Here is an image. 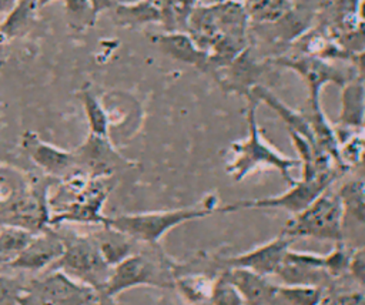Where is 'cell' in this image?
<instances>
[{
    "instance_id": "obj_2",
    "label": "cell",
    "mask_w": 365,
    "mask_h": 305,
    "mask_svg": "<svg viewBox=\"0 0 365 305\" xmlns=\"http://www.w3.org/2000/svg\"><path fill=\"white\" fill-rule=\"evenodd\" d=\"M217 195L207 194L201 200V202L185 208L121 214L114 217L106 215L103 225L127 235L135 242H143L154 247L174 227L214 214L217 211Z\"/></svg>"
},
{
    "instance_id": "obj_11",
    "label": "cell",
    "mask_w": 365,
    "mask_h": 305,
    "mask_svg": "<svg viewBox=\"0 0 365 305\" xmlns=\"http://www.w3.org/2000/svg\"><path fill=\"white\" fill-rule=\"evenodd\" d=\"M285 285L319 286L332 276L327 272L324 255L288 249L277 274Z\"/></svg>"
},
{
    "instance_id": "obj_18",
    "label": "cell",
    "mask_w": 365,
    "mask_h": 305,
    "mask_svg": "<svg viewBox=\"0 0 365 305\" xmlns=\"http://www.w3.org/2000/svg\"><path fill=\"white\" fill-rule=\"evenodd\" d=\"M365 123V84L362 81H348L342 91V108L339 127L342 130H356Z\"/></svg>"
},
{
    "instance_id": "obj_33",
    "label": "cell",
    "mask_w": 365,
    "mask_h": 305,
    "mask_svg": "<svg viewBox=\"0 0 365 305\" xmlns=\"http://www.w3.org/2000/svg\"><path fill=\"white\" fill-rule=\"evenodd\" d=\"M17 0H0V14H7Z\"/></svg>"
},
{
    "instance_id": "obj_16",
    "label": "cell",
    "mask_w": 365,
    "mask_h": 305,
    "mask_svg": "<svg viewBox=\"0 0 365 305\" xmlns=\"http://www.w3.org/2000/svg\"><path fill=\"white\" fill-rule=\"evenodd\" d=\"M40 9V0H17L0 23V33L7 41L23 37L33 29Z\"/></svg>"
},
{
    "instance_id": "obj_28",
    "label": "cell",
    "mask_w": 365,
    "mask_h": 305,
    "mask_svg": "<svg viewBox=\"0 0 365 305\" xmlns=\"http://www.w3.org/2000/svg\"><path fill=\"white\" fill-rule=\"evenodd\" d=\"M211 305H244V298L237 286L222 274L212 282L210 298Z\"/></svg>"
},
{
    "instance_id": "obj_7",
    "label": "cell",
    "mask_w": 365,
    "mask_h": 305,
    "mask_svg": "<svg viewBox=\"0 0 365 305\" xmlns=\"http://www.w3.org/2000/svg\"><path fill=\"white\" fill-rule=\"evenodd\" d=\"M335 174L318 175L312 180L295 181L289 188L272 197L252 198V200H238L235 202L227 204L224 207H217L215 212L230 214L241 210H282L291 215H297L304 211L318 195H321L332 182Z\"/></svg>"
},
{
    "instance_id": "obj_30",
    "label": "cell",
    "mask_w": 365,
    "mask_h": 305,
    "mask_svg": "<svg viewBox=\"0 0 365 305\" xmlns=\"http://www.w3.org/2000/svg\"><path fill=\"white\" fill-rule=\"evenodd\" d=\"M27 282L23 278L0 275V305H19Z\"/></svg>"
},
{
    "instance_id": "obj_34",
    "label": "cell",
    "mask_w": 365,
    "mask_h": 305,
    "mask_svg": "<svg viewBox=\"0 0 365 305\" xmlns=\"http://www.w3.org/2000/svg\"><path fill=\"white\" fill-rule=\"evenodd\" d=\"M6 43H7L6 37L0 33V66L4 63V60L7 57V54H6Z\"/></svg>"
},
{
    "instance_id": "obj_22",
    "label": "cell",
    "mask_w": 365,
    "mask_h": 305,
    "mask_svg": "<svg viewBox=\"0 0 365 305\" xmlns=\"http://www.w3.org/2000/svg\"><path fill=\"white\" fill-rule=\"evenodd\" d=\"M80 98L84 107L90 133L108 137V115L98 97L90 88H83L80 91Z\"/></svg>"
},
{
    "instance_id": "obj_35",
    "label": "cell",
    "mask_w": 365,
    "mask_h": 305,
    "mask_svg": "<svg viewBox=\"0 0 365 305\" xmlns=\"http://www.w3.org/2000/svg\"><path fill=\"white\" fill-rule=\"evenodd\" d=\"M358 67H359V73H361L362 77L365 78V53L359 56V58H358Z\"/></svg>"
},
{
    "instance_id": "obj_4",
    "label": "cell",
    "mask_w": 365,
    "mask_h": 305,
    "mask_svg": "<svg viewBox=\"0 0 365 305\" xmlns=\"http://www.w3.org/2000/svg\"><path fill=\"white\" fill-rule=\"evenodd\" d=\"M54 229L64 244V251L50 269H60L101 294L113 267L104 261L91 234L80 235L73 231H60L56 227Z\"/></svg>"
},
{
    "instance_id": "obj_15",
    "label": "cell",
    "mask_w": 365,
    "mask_h": 305,
    "mask_svg": "<svg viewBox=\"0 0 365 305\" xmlns=\"http://www.w3.org/2000/svg\"><path fill=\"white\" fill-rule=\"evenodd\" d=\"M224 274L237 286L244 302L250 305H265L277 296V286L269 284L264 275L244 268H228Z\"/></svg>"
},
{
    "instance_id": "obj_9",
    "label": "cell",
    "mask_w": 365,
    "mask_h": 305,
    "mask_svg": "<svg viewBox=\"0 0 365 305\" xmlns=\"http://www.w3.org/2000/svg\"><path fill=\"white\" fill-rule=\"evenodd\" d=\"M76 168L86 172L90 178L114 177L118 170L131 162L124 158L111 144L108 137L88 133L86 140L73 150Z\"/></svg>"
},
{
    "instance_id": "obj_24",
    "label": "cell",
    "mask_w": 365,
    "mask_h": 305,
    "mask_svg": "<svg viewBox=\"0 0 365 305\" xmlns=\"http://www.w3.org/2000/svg\"><path fill=\"white\" fill-rule=\"evenodd\" d=\"M67 23L74 31H83L93 27L97 20V13L91 0H63Z\"/></svg>"
},
{
    "instance_id": "obj_25",
    "label": "cell",
    "mask_w": 365,
    "mask_h": 305,
    "mask_svg": "<svg viewBox=\"0 0 365 305\" xmlns=\"http://www.w3.org/2000/svg\"><path fill=\"white\" fill-rule=\"evenodd\" d=\"M34 234L16 228V227H0V265H4L16 254H19L33 238Z\"/></svg>"
},
{
    "instance_id": "obj_23",
    "label": "cell",
    "mask_w": 365,
    "mask_h": 305,
    "mask_svg": "<svg viewBox=\"0 0 365 305\" xmlns=\"http://www.w3.org/2000/svg\"><path fill=\"white\" fill-rule=\"evenodd\" d=\"M158 44L171 56L184 60L191 64H197L201 68L207 67V56L194 48V46L182 36H163L158 37Z\"/></svg>"
},
{
    "instance_id": "obj_1",
    "label": "cell",
    "mask_w": 365,
    "mask_h": 305,
    "mask_svg": "<svg viewBox=\"0 0 365 305\" xmlns=\"http://www.w3.org/2000/svg\"><path fill=\"white\" fill-rule=\"evenodd\" d=\"M58 191L50 201V224L58 227L67 222L76 224H104L103 207L115 182L113 177L90 178L81 171H71L57 180Z\"/></svg>"
},
{
    "instance_id": "obj_3",
    "label": "cell",
    "mask_w": 365,
    "mask_h": 305,
    "mask_svg": "<svg viewBox=\"0 0 365 305\" xmlns=\"http://www.w3.org/2000/svg\"><path fill=\"white\" fill-rule=\"evenodd\" d=\"M248 98L251 103L248 107V137L231 144V160L225 167L227 174L234 181H241L254 171L277 170L281 172L282 178L292 185L297 180L292 178L289 170L301 165L299 160L281 154L262 138L255 120V100Z\"/></svg>"
},
{
    "instance_id": "obj_27",
    "label": "cell",
    "mask_w": 365,
    "mask_h": 305,
    "mask_svg": "<svg viewBox=\"0 0 365 305\" xmlns=\"http://www.w3.org/2000/svg\"><path fill=\"white\" fill-rule=\"evenodd\" d=\"M277 295L289 305H318L322 294L318 286L281 285L277 286Z\"/></svg>"
},
{
    "instance_id": "obj_12",
    "label": "cell",
    "mask_w": 365,
    "mask_h": 305,
    "mask_svg": "<svg viewBox=\"0 0 365 305\" xmlns=\"http://www.w3.org/2000/svg\"><path fill=\"white\" fill-rule=\"evenodd\" d=\"M21 147L30 160L47 177L61 180L76 168L73 151H66L43 141L34 131L27 130L21 135Z\"/></svg>"
},
{
    "instance_id": "obj_6",
    "label": "cell",
    "mask_w": 365,
    "mask_h": 305,
    "mask_svg": "<svg viewBox=\"0 0 365 305\" xmlns=\"http://www.w3.org/2000/svg\"><path fill=\"white\" fill-rule=\"evenodd\" d=\"M101 294L60 269L31 279L19 305H101Z\"/></svg>"
},
{
    "instance_id": "obj_31",
    "label": "cell",
    "mask_w": 365,
    "mask_h": 305,
    "mask_svg": "<svg viewBox=\"0 0 365 305\" xmlns=\"http://www.w3.org/2000/svg\"><path fill=\"white\" fill-rule=\"evenodd\" d=\"M349 271L359 282L365 285V247L354 251Z\"/></svg>"
},
{
    "instance_id": "obj_20",
    "label": "cell",
    "mask_w": 365,
    "mask_h": 305,
    "mask_svg": "<svg viewBox=\"0 0 365 305\" xmlns=\"http://www.w3.org/2000/svg\"><path fill=\"white\" fill-rule=\"evenodd\" d=\"M111 9L114 11V20L120 24H140L161 20V11L150 0L130 4L114 3Z\"/></svg>"
},
{
    "instance_id": "obj_37",
    "label": "cell",
    "mask_w": 365,
    "mask_h": 305,
    "mask_svg": "<svg viewBox=\"0 0 365 305\" xmlns=\"http://www.w3.org/2000/svg\"><path fill=\"white\" fill-rule=\"evenodd\" d=\"M51 1H53V0H40V6H41V7H44V6H46V4H48V3H51Z\"/></svg>"
},
{
    "instance_id": "obj_21",
    "label": "cell",
    "mask_w": 365,
    "mask_h": 305,
    "mask_svg": "<svg viewBox=\"0 0 365 305\" xmlns=\"http://www.w3.org/2000/svg\"><path fill=\"white\" fill-rule=\"evenodd\" d=\"M344 211L365 225V181L349 180L336 192Z\"/></svg>"
},
{
    "instance_id": "obj_8",
    "label": "cell",
    "mask_w": 365,
    "mask_h": 305,
    "mask_svg": "<svg viewBox=\"0 0 365 305\" xmlns=\"http://www.w3.org/2000/svg\"><path fill=\"white\" fill-rule=\"evenodd\" d=\"M138 285L167 286L170 285L161 268L143 254H130L111 269V274L101 291L104 299L114 298L123 291Z\"/></svg>"
},
{
    "instance_id": "obj_26",
    "label": "cell",
    "mask_w": 365,
    "mask_h": 305,
    "mask_svg": "<svg viewBox=\"0 0 365 305\" xmlns=\"http://www.w3.org/2000/svg\"><path fill=\"white\" fill-rule=\"evenodd\" d=\"M212 282L214 281L202 275H188L184 278H178L177 286L181 291V294L185 295L187 299H190L194 304H202L210 302Z\"/></svg>"
},
{
    "instance_id": "obj_17",
    "label": "cell",
    "mask_w": 365,
    "mask_h": 305,
    "mask_svg": "<svg viewBox=\"0 0 365 305\" xmlns=\"http://www.w3.org/2000/svg\"><path fill=\"white\" fill-rule=\"evenodd\" d=\"M282 64L299 71L305 77L311 88L312 104L318 103L319 90L325 83L332 81L342 86L346 81V76L342 71L317 60H295V61H284Z\"/></svg>"
},
{
    "instance_id": "obj_5",
    "label": "cell",
    "mask_w": 365,
    "mask_h": 305,
    "mask_svg": "<svg viewBox=\"0 0 365 305\" xmlns=\"http://www.w3.org/2000/svg\"><path fill=\"white\" fill-rule=\"evenodd\" d=\"M345 211L338 194L324 191L304 211L287 222L282 234L289 238H317L341 242Z\"/></svg>"
},
{
    "instance_id": "obj_29",
    "label": "cell",
    "mask_w": 365,
    "mask_h": 305,
    "mask_svg": "<svg viewBox=\"0 0 365 305\" xmlns=\"http://www.w3.org/2000/svg\"><path fill=\"white\" fill-rule=\"evenodd\" d=\"M354 248L345 245L342 241L336 242L335 248L324 255L325 269L331 276H339L344 272L349 271L351 259L354 255Z\"/></svg>"
},
{
    "instance_id": "obj_32",
    "label": "cell",
    "mask_w": 365,
    "mask_h": 305,
    "mask_svg": "<svg viewBox=\"0 0 365 305\" xmlns=\"http://www.w3.org/2000/svg\"><path fill=\"white\" fill-rule=\"evenodd\" d=\"M91 3L97 14H100L101 11L110 10L114 6V0H91Z\"/></svg>"
},
{
    "instance_id": "obj_19",
    "label": "cell",
    "mask_w": 365,
    "mask_h": 305,
    "mask_svg": "<svg viewBox=\"0 0 365 305\" xmlns=\"http://www.w3.org/2000/svg\"><path fill=\"white\" fill-rule=\"evenodd\" d=\"M91 237L97 242L104 261L110 267H114L121 259L133 254V239L110 227H104L103 231L93 232Z\"/></svg>"
},
{
    "instance_id": "obj_14",
    "label": "cell",
    "mask_w": 365,
    "mask_h": 305,
    "mask_svg": "<svg viewBox=\"0 0 365 305\" xmlns=\"http://www.w3.org/2000/svg\"><path fill=\"white\" fill-rule=\"evenodd\" d=\"M33 178L10 164H0V219L14 211L30 194Z\"/></svg>"
},
{
    "instance_id": "obj_13",
    "label": "cell",
    "mask_w": 365,
    "mask_h": 305,
    "mask_svg": "<svg viewBox=\"0 0 365 305\" xmlns=\"http://www.w3.org/2000/svg\"><path fill=\"white\" fill-rule=\"evenodd\" d=\"M292 242L294 238H289L281 232L271 241L247 252L230 257L224 259V262L228 265V268H244L264 276L275 275Z\"/></svg>"
},
{
    "instance_id": "obj_10",
    "label": "cell",
    "mask_w": 365,
    "mask_h": 305,
    "mask_svg": "<svg viewBox=\"0 0 365 305\" xmlns=\"http://www.w3.org/2000/svg\"><path fill=\"white\" fill-rule=\"evenodd\" d=\"M64 251V244L54 228H46L44 231L34 234L29 244L14 255L3 267L23 269V271H41L50 268Z\"/></svg>"
},
{
    "instance_id": "obj_36",
    "label": "cell",
    "mask_w": 365,
    "mask_h": 305,
    "mask_svg": "<svg viewBox=\"0 0 365 305\" xmlns=\"http://www.w3.org/2000/svg\"><path fill=\"white\" fill-rule=\"evenodd\" d=\"M137 1H143V0H114V3H120V4H130V3H137Z\"/></svg>"
}]
</instances>
